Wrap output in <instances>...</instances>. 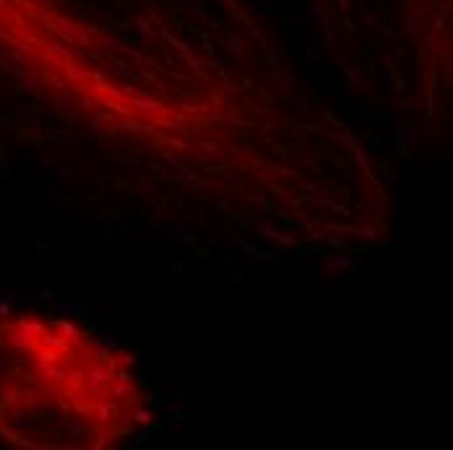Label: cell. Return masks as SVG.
Segmentation results:
<instances>
[{
    "instance_id": "obj_1",
    "label": "cell",
    "mask_w": 453,
    "mask_h": 450,
    "mask_svg": "<svg viewBox=\"0 0 453 450\" xmlns=\"http://www.w3.org/2000/svg\"><path fill=\"white\" fill-rule=\"evenodd\" d=\"M73 323L0 312V440L21 448H105L138 421L136 378Z\"/></svg>"
}]
</instances>
